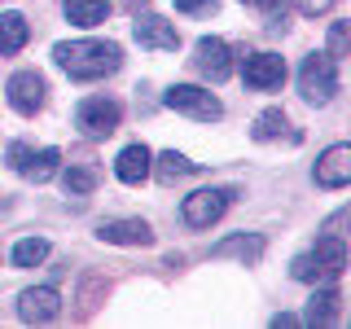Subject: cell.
<instances>
[{"label": "cell", "instance_id": "cell-1", "mask_svg": "<svg viewBox=\"0 0 351 329\" xmlns=\"http://www.w3.org/2000/svg\"><path fill=\"white\" fill-rule=\"evenodd\" d=\"M53 58L71 80H106L123 66V49L110 40H71V44H58Z\"/></svg>", "mask_w": 351, "mask_h": 329}, {"label": "cell", "instance_id": "cell-2", "mask_svg": "<svg viewBox=\"0 0 351 329\" xmlns=\"http://www.w3.org/2000/svg\"><path fill=\"white\" fill-rule=\"evenodd\" d=\"M299 93H303L312 106H325L329 97L338 93V66H334V58H329V53H312V58H303Z\"/></svg>", "mask_w": 351, "mask_h": 329}, {"label": "cell", "instance_id": "cell-3", "mask_svg": "<svg viewBox=\"0 0 351 329\" xmlns=\"http://www.w3.org/2000/svg\"><path fill=\"white\" fill-rule=\"evenodd\" d=\"M228 202H233V189H197L180 202V215L189 228H211L228 211Z\"/></svg>", "mask_w": 351, "mask_h": 329}, {"label": "cell", "instance_id": "cell-4", "mask_svg": "<svg viewBox=\"0 0 351 329\" xmlns=\"http://www.w3.org/2000/svg\"><path fill=\"white\" fill-rule=\"evenodd\" d=\"M171 110H180V114H189V119H197V123H215L219 114H224V106L215 101L206 88H193V84H176V88H167V97H162Z\"/></svg>", "mask_w": 351, "mask_h": 329}, {"label": "cell", "instance_id": "cell-5", "mask_svg": "<svg viewBox=\"0 0 351 329\" xmlns=\"http://www.w3.org/2000/svg\"><path fill=\"white\" fill-rule=\"evenodd\" d=\"M119 119H123L119 101H106V97H88V101H80V110H75V123H80L84 136H110V132L119 127Z\"/></svg>", "mask_w": 351, "mask_h": 329}, {"label": "cell", "instance_id": "cell-6", "mask_svg": "<svg viewBox=\"0 0 351 329\" xmlns=\"http://www.w3.org/2000/svg\"><path fill=\"white\" fill-rule=\"evenodd\" d=\"M241 80L250 88H259V93L281 88L285 84V58H277V53H250V58H241Z\"/></svg>", "mask_w": 351, "mask_h": 329}, {"label": "cell", "instance_id": "cell-7", "mask_svg": "<svg viewBox=\"0 0 351 329\" xmlns=\"http://www.w3.org/2000/svg\"><path fill=\"white\" fill-rule=\"evenodd\" d=\"M193 66H197V75H206L211 84H224L228 75H233V53H228V44L224 40H197V49H193Z\"/></svg>", "mask_w": 351, "mask_h": 329}, {"label": "cell", "instance_id": "cell-8", "mask_svg": "<svg viewBox=\"0 0 351 329\" xmlns=\"http://www.w3.org/2000/svg\"><path fill=\"white\" fill-rule=\"evenodd\" d=\"M62 312V294L53 285H36V290H22L18 294V316L27 325H44V321H58Z\"/></svg>", "mask_w": 351, "mask_h": 329}, {"label": "cell", "instance_id": "cell-9", "mask_svg": "<svg viewBox=\"0 0 351 329\" xmlns=\"http://www.w3.org/2000/svg\"><path fill=\"white\" fill-rule=\"evenodd\" d=\"M132 36L141 40V49H154V53H171L176 44H180V31H176L167 18H158V14H141L136 22H132Z\"/></svg>", "mask_w": 351, "mask_h": 329}, {"label": "cell", "instance_id": "cell-10", "mask_svg": "<svg viewBox=\"0 0 351 329\" xmlns=\"http://www.w3.org/2000/svg\"><path fill=\"white\" fill-rule=\"evenodd\" d=\"M316 184L321 189H343L351 184V145H329L316 162Z\"/></svg>", "mask_w": 351, "mask_h": 329}, {"label": "cell", "instance_id": "cell-11", "mask_svg": "<svg viewBox=\"0 0 351 329\" xmlns=\"http://www.w3.org/2000/svg\"><path fill=\"white\" fill-rule=\"evenodd\" d=\"M9 106H14L18 114H36L44 106V80L36 71H18L14 80H9Z\"/></svg>", "mask_w": 351, "mask_h": 329}, {"label": "cell", "instance_id": "cell-12", "mask_svg": "<svg viewBox=\"0 0 351 329\" xmlns=\"http://www.w3.org/2000/svg\"><path fill=\"white\" fill-rule=\"evenodd\" d=\"M312 268H316V277H325V281H338V277H343V268H347V246H343V237L329 233V237L316 241Z\"/></svg>", "mask_w": 351, "mask_h": 329}, {"label": "cell", "instance_id": "cell-13", "mask_svg": "<svg viewBox=\"0 0 351 329\" xmlns=\"http://www.w3.org/2000/svg\"><path fill=\"white\" fill-rule=\"evenodd\" d=\"M97 237L110 241V246H149L154 241L145 219H106V224L97 228Z\"/></svg>", "mask_w": 351, "mask_h": 329}, {"label": "cell", "instance_id": "cell-14", "mask_svg": "<svg viewBox=\"0 0 351 329\" xmlns=\"http://www.w3.org/2000/svg\"><path fill=\"white\" fill-rule=\"evenodd\" d=\"M149 167H154V154L145 145H128L123 154H119V162H114V175L123 184H141L149 175Z\"/></svg>", "mask_w": 351, "mask_h": 329}, {"label": "cell", "instance_id": "cell-15", "mask_svg": "<svg viewBox=\"0 0 351 329\" xmlns=\"http://www.w3.org/2000/svg\"><path fill=\"white\" fill-rule=\"evenodd\" d=\"M338 321H343V294L334 285L307 299V325H338Z\"/></svg>", "mask_w": 351, "mask_h": 329}, {"label": "cell", "instance_id": "cell-16", "mask_svg": "<svg viewBox=\"0 0 351 329\" xmlns=\"http://www.w3.org/2000/svg\"><path fill=\"white\" fill-rule=\"evenodd\" d=\"M211 255H215V259H246V263H255V259L263 255V237H259V233H237V237L219 241Z\"/></svg>", "mask_w": 351, "mask_h": 329}, {"label": "cell", "instance_id": "cell-17", "mask_svg": "<svg viewBox=\"0 0 351 329\" xmlns=\"http://www.w3.org/2000/svg\"><path fill=\"white\" fill-rule=\"evenodd\" d=\"M62 9L75 27H101L110 18V0H62Z\"/></svg>", "mask_w": 351, "mask_h": 329}, {"label": "cell", "instance_id": "cell-18", "mask_svg": "<svg viewBox=\"0 0 351 329\" xmlns=\"http://www.w3.org/2000/svg\"><path fill=\"white\" fill-rule=\"evenodd\" d=\"M31 40V27L22 14H0V53H22Z\"/></svg>", "mask_w": 351, "mask_h": 329}, {"label": "cell", "instance_id": "cell-19", "mask_svg": "<svg viewBox=\"0 0 351 329\" xmlns=\"http://www.w3.org/2000/svg\"><path fill=\"white\" fill-rule=\"evenodd\" d=\"M154 162H158V167H149V171L158 175L162 184H176V180H184V175H193V171H197V162H189V158H184V154H176V149L158 154V158H154Z\"/></svg>", "mask_w": 351, "mask_h": 329}, {"label": "cell", "instance_id": "cell-20", "mask_svg": "<svg viewBox=\"0 0 351 329\" xmlns=\"http://www.w3.org/2000/svg\"><path fill=\"white\" fill-rule=\"evenodd\" d=\"M58 162H62L58 149H31V158H27V167H22V175H27V180H36V184H44L53 171H58Z\"/></svg>", "mask_w": 351, "mask_h": 329}, {"label": "cell", "instance_id": "cell-21", "mask_svg": "<svg viewBox=\"0 0 351 329\" xmlns=\"http://www.w3.org/2000/svg\"><path fill=\"white\" fill-rule=\"evenodd\" d=\"M9 259L18 263V268H36V263L49 259V241L44 237H22L14 250H9Z\"/></svg>", "mask_w": 351, "mask_h": 329}, {"label": "cell", "instance_id": "cell-22", "mask_svg": "<svg viewBox=\"0 0 351 329\" xmlns=\"http://www.w3.org/2000/svg\"><path fill=\"white\" fill-rule=\"evenodd\" d=\"M62 189L71 193V197L93 193V189H97V175L88 171V167H66V171H62Z\"/></svg>", "mask_w": 351, "mask_h": 329}, {"label": "cell", "instance_id": "cell-23", "mask_svg": "<svg viewBox=\"0 0 351 329\" xmlns=\"http://www.w3.org/2000/svg\"><path fill=\"white\" fill-rule=\"evenodd\" d=\"M250 132H255V141H272V136H281V132H285V110H277V106L263 110Z\"/></svg>", "mask_w": 351, "mask_h": 329}, {"label": "cell", "instance_id": "cell-24", "mask_svg": "<svg viewBox=\"0 0 351 329\" xmlns=\"http://www.w3.org/2000/svg\"><path fill=\"white\" fill-rule=\"evenodd\" d=\"M347 49H351V31H347V22H334L329 27V58H347Z\"/></svg>", "mask_w": 351, "mask_h": 329}, {"label": "cell", "instance_id": "cell-25", "mask_svg": "<svg viewBox=\"0 0 351 329\" xmlns=\"http://www.w3.org/2000/svg\"><path fill=\"white\" fill-rule=\"evenodd\" d=\"M215 5H219V0H176V9H180V14H211Z\"/></svg>", "mask_w": 351, "mask_h": 329}, {"label": "cell", "instance_id": "cell-26", "mask_svg": "<svg viewBox=\"0 0 351 329\" xmlns=\"http://www.w3.org/2000/svg\"><path fill=\"white\" fill-rule=\"evenodd\" d=\"M294 277H299V281H316V268H312V255H299V259H294Z\"/></svg>", "mask_w": 351, "mask_h": 329}, {"label": "cell", "instance_id": "cell-27", "mask_svg": "<svg viewBox=\"0 0 351 329\" xmlns=\"http://www.w3.org/2000/svg\"><path fill=\"white\" fill-rule=\"evenodd\" d=\"M329 5H334V0H299V9H303L307 18H312V14H325Z\"/></svg>", "mask_w": 351, "mask_h": 329}, {"label": "cell", "instance_id": "cell-28", "mask_svg": "<svg viewBox=\"0 0 351 329\" xmlns=\"http://www.w3.org/2000/svg\"><path fill=\"white\" fill-rule=\"evenodd\" d=\"M255 5H263V9H277V0H255Z\"/></svg>", "mask_w": 351, "mask_h": 329}]
</instances>
